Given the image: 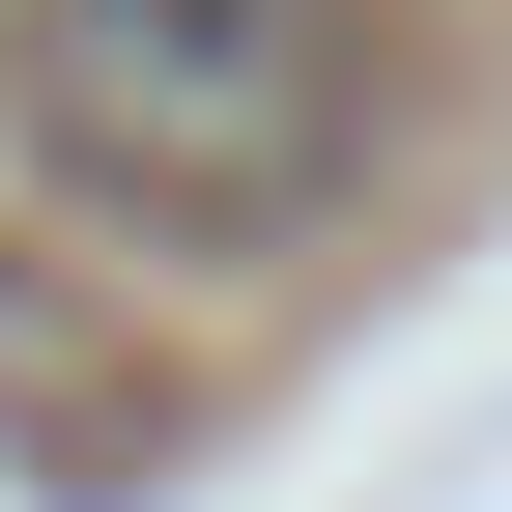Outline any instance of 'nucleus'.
Returning a JSON list of instances; mask_svg holds the SVG:
<instances>
[{
    "label": "nucleus",
    "instance_id": "1",
    "mask_svg": "<svg viewBox=\"0 0 512 512\" xmlns=\"http://www.w3.org/2000/svg\"><path fill=\"white\" fill-rule=\"evenodd\" d=\"M370 114H399L370 0H0L29 200L143 228V256H313L370 200Z\"/></svg>",
    "mask_w": 512,
    "mask_h": 512
}]
</instances>
